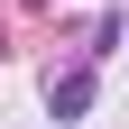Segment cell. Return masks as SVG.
Returning a JSON list of instances; mask_svg holds the SVG:
<instances>
[{
  "instance_id": "6da1fadb",
  "label": "cell",
  "mask_w": 129,
  "mask_h": 129,
  "mask_svg": "<svg viewBox=\"0 0 129 129\" xmlns=\"http://www.w3.org/2000/svg\"><path fill=\"white\" fill-rule=\"evenodd\" d=\"M46 111H55V120H83L92 111V74H64V83L46 92Z\"/></svg>"
}]
</instances>
